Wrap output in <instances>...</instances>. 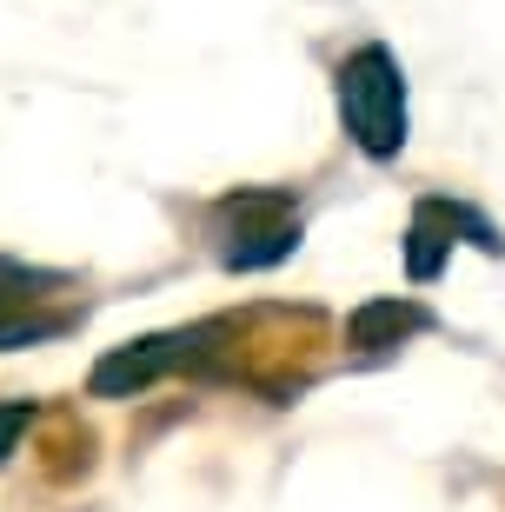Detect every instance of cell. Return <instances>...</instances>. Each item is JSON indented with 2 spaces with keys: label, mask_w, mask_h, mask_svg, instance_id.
Masks as SVG:
<instances>
[{
  "label": "cell",
  "mask_w": 505,
  "mask_h": 512,
  "mask_svg": "<svg viewBox=\"0 0 505 512\" xmlns=\"http://www.w3.org/2000/svg\"><path fill=\"white\" fill-rule=\"evenodd\" d=\"M339 120L353 133V147L366 160H393L406 147V74L386 47H359L339 67Z\"/></svg>",
  "instance_id": "obj_1"
},
{
  "label": "cell",
  "mask_w": 505,
  "mask_h": 512,
  "mask_svg": "<svg viewBox=\"0 0 505 512\" xmlns=\"http://www.w3.org/2000/svg\"><path fill=\"white\" fill-rule=\"evenodd\" d=\"M187 333H167V340H140V346H120V353H107V360L94 366V393L100 399H120V393H140V386H153L160 373H167L173 360H187Z\"/></svg>",
  "instance_id": "obj_2"
},
{
  "label": "cell",
  "mask_w": 505,
  "mask_h": 512,
  "mask_svg": "<svg viewBox=\"0 0 505 512\" xmlns=\"http://www.w3.org/2000/svg\"><path fill=\"white\" fill-rule=\"evenodd\" d=\"M20 433H27V406L14 399V406H0V459L14 453V439H20Z\"/></svg>",
  "instance_id": "obj_6"
},
{
  "label": "cell",
  "mask_w": 505,
  "mask_h": 512,
  "mask_svg": "<svg viewBox=\"0 0 505 512\" xmlns=\"http://www.w3.org/2000/svg\"><path fill=\"white\" fill-rule=\"evenodd\" d=\"M54 333H67V320H54V313H0V353H7V346L54 340Z\"/></svg>",
  "instance_id": "obj_5"
},
{
  "label": "cell",
  "mask_w": 505,
  "mask_h": 512,
  "mask_svg": "<svg viewBox=\"0 0 505 512\" xmlns=\"http://www.w3.org/2000/svg\"><path fill=\"white\" fill-rule=\"evenodd\" d=\"M446 253H452V233H432V220L419 213V220H412V233H406V266H412V280H432Z\"/></svg>",
  "instance_id": "obj_4"
},
{
  "label": "cell",
  "mask_w": 505,
  "mask_h": 512,
  "mask_svg": "<svg viewBox=\"0 0 505 512\" xmlns=\"http://www.w3.org/2000/svg\"><path fill=\"white\" fill-rule=\"evenodd\" d=\"M432 313L426 306H412V300H373V306H359L353 320H346V340L366 346V353H379V346H399L412 340V333H426Z\"/></svg>",
  "instance_id": "obj_3"
}]
</instances>
